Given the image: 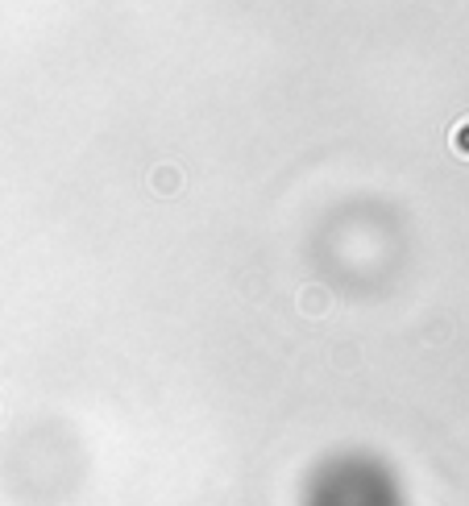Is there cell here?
<instances>
[{"label": "cell", "instance_id": "6da1fadb", "mask_svg": "<svg viewBox=\"0 0 469 506\" xmlns=\"http://www.w3.org/2000/svg\"><path fill=\"white\" fill-rule=\"evenodd\" d=\"M328 307H333V295H328V287H320V282H303L300 312L312 315V320H320V315H328Z\"/></svg>", "mask_w": 469, "mask_h": 506}, {"label": "cell", "instance_id": "7a4b0ae2", "mask_svg": "<svg viewBox=\"0 0 469 506\" xmlns=\"http://www.w3.org/2000/svg\"><path fill=\"white\" fill-rule=\"evenodd\" d=\"M150 187H154L158 195H179L183 192V170L179 167H154Z\"/></svg>", "mask_w": 469, "mask_h": 506}, {"label": "cell", "instance_id": "3957f363", "mask_svg": "<svg viewBox=\"0 0 469 506\" xmlns=\"http://www.w3.org/2000/svg\"><path fill=\"white\" fill-rule=\"evenodd\" d=\"M448 145H453V154L469 162V117H461V121L453 125V133H448Z\"/></svg>", "mask_w": 469, "mask_h": 506}, {"label": "cell", "instance_id": "277c9868", "mask_svg": "<svg viewBox=\"0 0 469 506\" xmlns=\"http://www.w3.org/2000/svg\"><path fill=\"white\" fill-rule=\"evenodd\" d=\"M333 362H341L345 370H353V362H358V349H341V353H333Z\"/></svg>", "mask_w": 469, "mask_h": 506}]
</instances>
